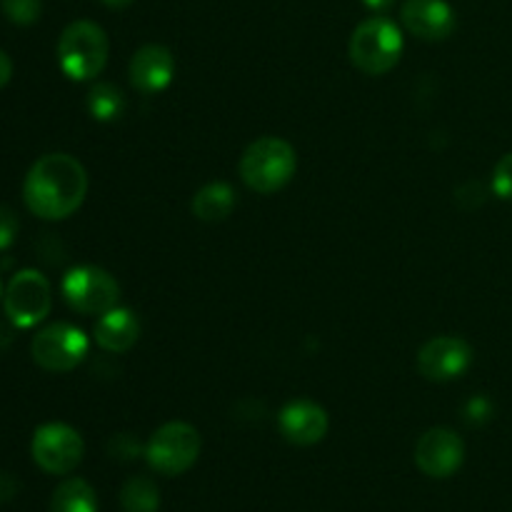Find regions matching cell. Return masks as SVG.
I'll return each mask as SVG.
<instances>
[{"label": "cell", "mask_w": 512, "mask_h": 512, "mask_svg": "<svg viewBox=\"0 0 512 512\" xmlns=\"http://www.w3.org/2000/svg\"><path fill=\"white\" fill-rule=\"evenodd\" d=\"M88 195V173L68 153H48L30 165L23 180V200L43 220H65Z\"/></svg>", "instance_id": "cell-1"}, {"label": "cell", "mask_w": 512, "mask_h": 512, "mask_svg": "<svg viewBox=\"0 0 512 512\" xmlns=\"http://www.w3.org/2000/svg\"><path fill=\"white\" fill-rule=\"evenodd\" d=\"M65 303L83 315H103L120 300V285L98 265H78L60 283Z\"/></svg>", "instance_id": "cell-6"}, {"label": "cell", "mask_w": 512, "mask_h": 512, "mask_svg": "<svg viewBox=\"0 0 512 512\" xmlns=\"http://www.w3.org/2000/svg\"><path fill=\"white\" fill-rule=\"evenodd\" d=\"M95 343L108 353H128L140 338V320L128 308H110L95 323Z\"/></svg>", "instance_id": "cell-15"}, {"label": "cell", "mask_w": 512, "mask_h": 512, "mask_svg": "<svg viewBox=\"0 0 512 512\" xmlns=\"http://www.w3.org/2000/svg\"><path fill=\"white\" fill-rule=\"evenodd\" d=\"M200 455V433L190 423H165L163 428L155 430L150 435L148 445H145V458H148L150 468L158 470L160 475H183L195 465Z\"/></svg>", "instance_id": "cell-5"}, {"label": "cell", "mask_w": 512, "mask_h": 512, "mask_svg": "<svg viewBox=\"0 0 512 512\" xmlns=\"http://www.w3.org/2000/svg\"><path fill=\"white\" fill-rule=\"evenodd\" d=\"M128 75L133 88L140 90V93H160V90L168 88L175 75L173 53H170V48L158 43L143 45V48L135 50Z\"/></svg>", "instance_id": "cell-14"}, {"label": "cell", "mask_w": 512, "mask_h": 512, "mask_svg": "<svg viewBox=\"0 0 512 512\" xmlns=\"http://www.w3.org/2000/svg\"><path fill=\"white\" fill-rule=\"evenodd\" d=\"M235 208V190L228 183H208L193 198V215L205 223L225 220Z\"/></svg>", "instance_id": "cell-16"}, {"label": "cell", "mask_w": 512, "mask_h": 512, "mask_svg": "<svg viewBox=\"0 0 512 512\" xmlns=\"http://www.w3.org/2000/svg\"><path fill=\"white\" fill-rule=\"evenodd\" d=\"M465 460V445L455 430L430 428L415 445V465L428 478H450Z\"/></svg>", "instance_id": "cell-11"}, {"label": "cell", "mask_w": 512, "mask_h": 512, "mask_svg": "<svg viewBox=\"0 0 512 512\" xmlns=\"http://www.w3.org/2000/svg\"><path fill=\"white\" fill-rule=\"evenodd\" d=\"M403 45V30L385 15H373L350 35V63L365 75H385L400 63Z\"/></svg>", "instance_id": "cell-3"}, {"label": "cell", "mask_w": 512, "mask_h": 512, "mask_svg": "<svg viewBox=\"0 0 512 512\" xmlns=\"http://www.w3.org/2000/svg\"><path fill=\"white\" fill-rule=\"evenodd\" d=\"M365 8L373 10V13H385V10H390L395 5V0H363Z\"/></svg>", "instance_id": "cell-24"}, {"label": "cell", "mask_w": 512, "mask_h": 512, "mask_svg": "<svg viewBox=\"0 0 512 512\" xmlns=\"http://www.w3.org/2000/svg\"><path fill=\"white\" fill-rule=\"evenodd\" d=\"M120 505L123 512H158L160 490L150 478H130L120 490Z\"/></svg>", "instance_id": "cell-18"}, {"label": "cell", "mask_w": 512, "mask_h": 512, "mask_svg": "<svg viewBox=\"0 0 512 512\" xmlns=\"http://www.w3.org/2000/svg\"><path fill=\"white\" fill-rule=\"evenodd\" d=\"M0 295H3V285H0Z\"/></svg>", "instance_id": "cell-26"}, {"label": "cell", "mask_w": 512, "mask_h": 512, "mask_svg": "<svg viewBox=\"0 0 512 512\" xmlns=\"http://www.w3.org/2000/svg\"><path fill=\"white\" fill-rule=\"evenodd\" d=\"M88 110L95 120H100V123L118 120L125 110L123 93H120V88H115L113 83L93 85V90L88 93Z\"/></svg>", "instance_id": "cell-19"}, {"label": "cell", "mask_w": 512, "mask_h": 512, "mask_svg": "<svg viewBox=\"0 0 512 512\" xmlns=\"http://www.w3.org/2000/svg\"><path fill=\"white\" fill-rule=\"evenodd\" d=\"M18 235V218L10 208H0V250L10 248Z\"/></svg>", "instance_id": "cell-22"}, {"label": "cell", "mask_w": 512, "mask_h": 512, "mask_svg": "<svg viewBox=\"0 0 512 512\" xmlns=\"http://www.w3.org/2000/svg\"><path fill=\"white\" fill-rule=\"evenodd\" d=\"M400 20L408 33L428 43L445 40L455 30V13L448 0H405Z\"/></svg>", "instance_id": "cell-13"}, {"label": "cell", "mask_w": 512, "mask_h": 512, "mask_svg": "<svg viewBox=\"0 0 512 512\" xmlns=\"http://www.w3.org/2000/svg\"><path fill=\"white\" fill-rule=\"evenodd\" d=\"M278 428L288 443L308 448L328 435L330 420L323 405L313 400H290L278 415Z\"/></svg>", "instance_id": "cell-12"}, {"label": "cell", "mask_w": 512, "mask_h": 512, "mask_svg": "<svg viewBox=\"0 0 512 512\" xmlns=\"http://www.w3.org/2000/svg\"><path fill=\"white\" fill-rule=\"evenodd\" d=\"M3 15L15 25H33L40 18V0H0Z\"/></svg>", "instance_id": "cell-20"}, {"label": "cell", "mask_w": 512, "mask_h": 512, "mask_svg": "<svg viewBox=\"0 0 512 512\" xmlns=\"http://www.w3.org/2000/svg\"><path fill=\"white\" fill-rule=\"evenodd\" d=\"M493 193L503 200H512V153L503 155L493 170Z\"/></svg>", "instance_id": "cell-21"}, {"label": "cell", "mask_w": 512, "mask_h": 512, "mask_svg": "<svg viewBox=\"0 0 512 512\" xmlns=\"http://www.w3.org/2000/svg\"><path fill=\"white\" fill-rule=\"evenodd\" d=\"M35 465L50 475H68L80 465L85 443L75 428L65 423H45L35 430L30 443Z\"/></svg>", "instance_id": "cell-9"}, {"label": "cell", "mask_w": 512, "mask_h": 512, "mask_svg": "<svg viewBox=\"0 0 512 512\" xmlns=\"http://www.w3.org/2000/svg\"><path fill=\"white\" fill-rule=\"evenodd\" d=\"M473 360L475 353L468 340L458 338V335H438L420 348L418 370L425 380L450 383V380L463 378Z\"/></svg>", "instance_id": "cell-10"}, {"label": "cell", "mask_w": 512, "mask_h": 512, "mask_svg": "<svg viewBox=\"0 0 512 512\" xmlns=\"http://www.w3.org/2000/svg\"><path fill=\"white\" fill-rule=\"evenodd\" d=\"M88 335L70 323H50L30 343L33 360L48 373H70L88 355Z\"/></svg>", "instance_id": "cell-8"}, {"label": "cell", "mask_w": 512, "mask_h": 512, "mask_svg": "<svg viewBox=\"0 0 512 512\" xmlns=\"http://www.w3.org/2000/svg\"><path fill=\"white\" fill-rule=\"evenodd\" d=\"M108 53V35L93 20H75L63 30L58 40L60 70L78 83L93 80L95 75L103 73Z\"/></svg>", "instance_id": "cell-4"}, {"label": "cell", "mask_w": 512, "mask_h": 512, "mask_svg": "<svg viewBox=\"0 0 512 512\" xmlns=\"http://www.w3.org/2000/svg\"><path fill=\"white\" fill-rule=\"evenodd\" d=\"M3 308L15 328H35L53 308V290L40 270H20L3 293Z\"/></svg>", "instance_id": "cell-7"}, {"label": "cell", "mask_w": 512, "mask_h": 512, "mask_svg": "<svg viewBox=\"0 0 512 512\" xmlns=\"http://www.w3.org/2000/svg\"><path fill=\"white\" fill-rule=\"evenodd\" d=\"M50 512H98V495L83 478H68L55 488Z\"/></svg>", "instance_id": "cell-17"}, {"label": "cell", "mask_w": 512, "mask_h": 512, "mask_svg": "<svg viewBox=\"0 0 512 512\" xmlns=\"http://www.w3.org/2000/svg\"><path fill=\"white\" fill-rule=\"evenodd\" d=\"M10 78H13V60L8 58V53L0 50V90L10 83Z\"/></svg>", "instance_id": "cell-23"}, {"label": "cell", "mask_w": 512, "mask_h": 512, "mask_svg": "<svg viewBox=\"0 0 512 512\" xmlns=\"http://www.w3.org/2000/svg\"><path fill=\"white\" fill-rule=\"evenodd\" d=\"M100 3L108 5V8H115V10H118V8H128V5L133 3V0H100Z\"/></svg>", "instance_id": "cell-25"}, {"label": "cell", "mask_w": 512, "mask_h": 512, "mask_svg": "<svg viewBox=\"0 0 512 512\" xmlns=\"http://www.w3.org/2000/svg\"><path fill=\"white\" fill-rule=\"evenodd\" d=\"M295 170H298L295 148L288 140L275 138V135L250 143L240 155L238 165L240 180L260 195H273L283 190L293 180Z\"/></svg>", "instance_id": "cell-2"}]
</instances>
